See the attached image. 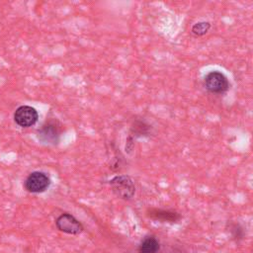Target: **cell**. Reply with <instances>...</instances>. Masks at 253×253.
I'll return each instance as SVG.
<instances>
[{"label": "cell", "instance_id": "ba28073f", "mask_svg": "<svg viewBox=\"0 0 253 253\" xmlns=\"http://www.w3.org/2000/svg\"><path fill=\"white\" fill-rule=\"evenodd\" d=\"M160 250L159 240L154 235H146L137 247V253H158Z\"/></svg>", "mask_w": 253, "mask_h": 253}, {"label": "cell", "instance_id": "8992f818", "mask_svg": "<svg viewBox=\"0 0 253 253\" xmlns=\"http://www.w3.org/2000/svg\"><path fill=\"white\" fill-rule=\"evenodd\" d=\"M39 120L38 111L31 106H21L16 109L14 113L15 123L22 127H30L34 126Z\"/></svg>", "mask_w": 253, "mask_h": 253}, {"label": "cell", "instance_id": "9c48e42d", "mask_svg": "<svg viewBox=\"0 0 253 253\" xmlns=\"http://www.w3.org/2000/svg\"><path fill=\"white\" fill-rule=\"evenodd\" d=\"M228 231L231 235V238L235 241V242H239L244 238V228L236 222H231L229 223V227H228Z\"/></svg>", "mask_w": 253, "mask_h": 253}, {"label": "cell", "instance_id": "277c9868", "mask_svg": "<svg viewBox=\"0 0 253 253\" xmlns=\"http://www.w3.org/2000/svg\"><path fill=\"white\" fill-rule=\"evenodd\" d=\"M206 89L214 94H223L229 89V82L227 77L219 71L209 72L204 79Z\"/></svg>", "mask_w": 253, "mask_h": 253}, {"label": "cell", "instance_id": "6da1fadb", "mask_svg": "<svg viewBox=\"0 0 253 253\" xmlns=\"http://www.w3.org/2000/svg\"><path fill=\"white\" fill-rule=\"evenodd\" d=\"M110 186L113 192L119 198L128 201L135 193V186L132 179L127 175H118L110 180Z\"/></svg>", "mask_w": 253, "mask_h": 253}, {"label": "cell", "instance_id": "7a4b0ae2", "mask_svg": "<svg viewBox=\"0 0 253 253\" xmlns=\"http://www.w3.org/2000/svg\"><path fill=\"white\" fill-rule=\"evenodd\" d=\"M61 135V125L54 119L47 120L41 128L38 129V138L42 143L56 144Z\"/></svg>", "mask_w": 253, "mask_h": 253}, {"label": "cell", "instance_id": "52a82bcc", "mask_svg": "<svg viewBox=\"0 0 253 253\" xmlns=\"http://www.w3.org/2000/svg\"><path fill=\"white\" fill-rule=\"evenodd\" d=\"M146 214L149 218H151L153 220H158L160 222L177 223L181 219V214L172 210L149 209V210H147Z\"/></svg>", "mask_w": 253, "mask_h": 253}, {"label": "cell", "instance_id": "30bf717a", "mask_svg": "<svg viewBox=\"0 0 253 253\" xmlns=\"http://www.w3.org/2000/svg\"><path fill=\"white\" fill-rule=\"evenodd\" d=\"M211 29V24L209 22H198L192 27V33L195 36H204L206 35Z\"/></svg>", "mask_w": 253, "mask_h": 253}, {"label": "cell", "instance_id": "5b68a950", "mask_svg": "<svg viewBox=\"0 0 253 253\" xmlns=\"http://www.w3.org/2000/svg\"><path fill=\"white\" fill-rule=\"evenodd\" d=\"M56 228L66 234L78 235L84 230L83 224L71 213L64 212L57 216L55 219Z\"/></svg>", "mask_w": 253, "mask_h": 253}, {"label": "cell", "instance_id": "3957f363", "mask_svg": "<svg viewBox=\"0 0 253 253\" xmlns=\"http://www.w3.org/2000/svg\"><path fill=\"white\" fill-rule=\"evenodd\" d=\"M50 185V179L46 173L34 171L28 175L24 182V187L29 193L40 194L47 190Z\"/></svg>", "mask_w": 253, "mask_h": 253}]
</instances>
